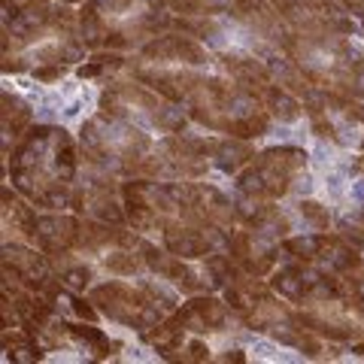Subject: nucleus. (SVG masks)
<instances>
[{
	"label": "nucleus",
	"instance_id": "nucleus-8",
	"mask_svg": "<svg viewBox=\"0 0 364 364\" xmlns=\"http://www.w3.org/2000/svg\"><path fill=\"white\" fill-rule=\"evenodd\" d=\"M136 55L152 64H186V67L215 64L210 49L198 37H191V33H161V37L146 43L143 49H136Z\"/></svg>",
	"mask_w": 364,
	"mask_h": 364
},
{
	"label": "nucleus",
	"instance_id": "nucleus-25",
	"mask_svg": "<svg viewBox=\"0 0 364 364\" xmlns=\"http://www.w3.org/2000/svg\"><path fill=\"white\" fill-rule=\"evenodd\" d=\"M140 286L146 289V294H149V298H152L158 306H161V310H176V298L161 286V282H155V279H140Z\"/></svg>",
	"mask_w": 364,
	"mask_h": 364
},
{
	"label": "nucleus",
	"instance_id": "nucleus-24",
	"mask_svg": "<svg viewBox=\"0 0 364 364\" xmlns=\"http://www.w3.org/2000/svg\"><path fill=\"white\" fill-rule=\"evenodd\" d=\"M52 0H4V21H13L18 16H25V13H33V9H43V6H49Z\"/></svg>",
	"mask_w": 364,
	"mask_h": 364
},
{
	"label": "nucleus",
	"instance_id": "nucleus-29",
	"mask_svg": "<svg viewBox=\"0 0 364 364\" xmlns=\"http://www.w3.org/2000/svg\"><path fill=\"white\" fill-rule=\"evenodd\" d=\"M340 4L346 6V13H349V16L355 13V16H361V18H364V0H340Z\"/></svg>",
	"mask_w": 364,
	"mask_h": 364
},
{
	"label": "nucleus",
	"instance_id": "nucleus-26",
	"mask_svg": "<svg viewBox=\"0 0 364 364\" xmlns=\"http://www.w3.org/2000/svg\"><path fill=\"white\" fill-rule=\"evenodd\" d=\"M67 304H70V313H73L76 318H82V322H95L97 313H100L97 306L91 304V298H79L76 291L67 294Z\"/></svg>",
	"mask_w": 364,
	"mask_h": 364
},
{
	"label": "nucleus",
	"instance_id": "nucleus-21",
	"mask_svg": "<svg viewBox=\"0 0 364 364\" xmlns=\"http://www.w3.org/2000/svg\"><path fill=\"white\" fill-rule=\"evenodd\" d=\"M234 0H167V6L182 16H222Z\"/></svg>",
	"mask_w": 364,
	"mask_h": 364
},
{
	"label": "nucleus",
	"instance_id": "nucleus-18",
	"mask_svg": "<svg viewBox=\"0 0 364 364\" xmlns=\"http://www.w3.org/2000/svg\"><path fill=\"white\" fill-rule=\"evenodd\" d=\"M67 328H70V337L79 340V343H85L91 352H95V358H109V355H116V352L122 349V343H116V340H109L100 328L95 325H85L82 318L79 322H67Z\"/></svg>",
	"mask_w": 364,
	"mask_h": 364
},
{
	"label": "nucleus",
	"instance_id": "nucleus-12",
	"mask_svg": "<svg viewBox=\"0 0 364 364\" xmlns=\"http://www.w3.org/2000/svg\"><path fill=\"white\" fill-rule=\"evenodd\" d=\"M79 222L76 215H64V213H49V215H40L37 219V240L33 246L43 249L46 255H61V252H70L76 249L79 240Z\"/></svg>",
	"mask_w": 364,
	"mask_h": 364
},
{
	"label": "nucleus",
	"instance_id": "nucleus-22",
	"mask_svg": "<svg viewBox=\"0 0 364 364\" xmlns=\"http://www.w3.org/2000/svg\"><path fill=\"white\" fill-rule=\"evenodd\" d=\"M298 213L313 231H328V228H331V210H328L325 203L304 198V200H298Z\"/></svg>",
	"mask_w": 364,
	"mask_h": 364
},
{
	"label": "nucleus",
	"instance_id": "nucleus-5",
	"mask_svg": "<svg viewBox=\"0 0 364 364\" xmlns=\"http://www.w3.org/2000/svg\"><path fill=\"white\" fill-rule=\"evenodd\" d=\"M100 112L134 124H146V128L161 134H182L191 122L188 112H182L179 104L158 95L155 88L136 82V79H131V82H122V79L109 82L100 91Z\"/></svg>",
	"mask_w": 364,
	"mask_h": 364
},
{
	"label": "nucleus",
	"instance_id": "nucleus-7",
	"mask_svg": "<svg viewBox=\"0 0 364 364\" xmlns=\"http://www.w3.org/2000/svg\"><path fill=\"white\" fill-rule=\"evenodd\" d=\"M91 304L97 306L104 316H109L112 322H119L124 328H134V331H152V328L164 318V310L158 306L149 294H146V289L140 286V282H100V286H95L88 291Z\"/></svg>",
	"mask_w": 364,
	"mask_h": 364
},
{
	"label": "nucleus",
	"instance_id": "nucleus-27",
	"mask_svg": "<svg viewBox=\"0 0 364 364\" xmlns=\"http://www.w3.org/2000/svg\"><path fill=\"white\" fill-rule=\"evenodd\" d=\"M173 361H210V346L203 340H188L173 355Z\"/></svg>",
	"mask_w": 364,
	"mask_h": 364
},
{
	"label": "nucleus",
	"instance_id": "nucleus-13",
	"mask_svg": "<svg viewBox=\"0 0 364 364\" xmlns=\"http://www.w3.org/2000/svg\"><path fill=\"white\" fill-rule=\"evenodd\" d=\"M0 198H4V240L13 231V240L16 243H33L37 240V210H33V203H25L16 191H9V186H4L0 191Z\"/></svg>",
	"mask_w": 364,
	"mask_h": 364
},
{
	"label": "nucleus",
	"instance_id": "nucleus-2",
	"mask_svg": "<svg viewBox=\"0 0 364 364\" xmlns=\"http://www.w3.org/2000/svg\"><path fill=\"white\" fill-rule=\"evenodd\" d=\"M85 49L79 16L67 4L4 21V73H25L40 64H76L85 58Z\"/></svg>",
	"mask_w": 364,
	"mask_h": 364
},
{
	"label": "nucleus",
	"instance_id": "nucleus-6",
	"mask_svg": "<svg viewBox=\"0 0 364 364\" xmlns=\"http://www.w3.org/2000/svg\"><path fill=\"white\" fill-rule=\"evenodd\" d=\"M306 170V152L298 146H270L255 152L240 173H237V195L246 203L279 200L298 186Z\"/></svg>",
	"mask_w": 364,
	"mask_h": 364
},
{
	"label": "nucleus",
	"instance_id": "nucleus-3",
	"mask_svg": "<svg viewBox=\"0 0 364 364\" xmlns=\"http://www.w3.org/2000/svg\"><path fill=\"white\" fill-rule=\"evenodd\" d=\"M167 0H82L79 31L91 52L143 49L173 28Z\"/></svg>",
	"mask_w": 364,
	"mask_h": 364
},
{
	"label": "nucleus",
	"instance_id": "nucleus-28",
	"mask_svg": "<svg viewBox=\"0 0 364 364\" xmlns=\"http://www.w3.org/2000/svg\"><path fill=\"white\" fill-rule=\"evenodd\" d=\"M64 73H67V64H40L31 70L37 82H55V79H64Z\"/></svg>",
	"mask_w": 364,
	"mask_h": 364
},
{
	"label": "nucleus",
	"instance_id": "nucleus-4",
	"mask_svg": "<svg viewBox=\"0 0 364 364\" xmlns=\"http://www.w3.org/2000/svg\"><path fill=\"white\" fill-rule=\"evenodd\" d=\"M152 136L140 124L107 116V112L85 119L82 128H79V158H82V164L112 176H136V167L152 152Z\"/></svg>",
	"mask_w": 364,
	"mask_h": 364
},
{
	"label": "nucleus",
	"instance_id": "nucleus-23",
	"mask_svg": "<svg viewBox=\"0 0 364 364\" xmlns=\"http://www.w3.org/2000/svg\"><path fill=\"white\" fill-rule=\"evenodd\" d=\"M337 237L361 252V249H364V222L358 225V222H352V219H343V222L337 225Z\"/></svg>",
	"mask_w": 364,
	"mask_h": 364
},
{
	"label": "nucleus",
	"instance_id": "nucleus-20",
	"mask_svg": "<svg viewBox=\"0 0 364 364\" xmlns=\"http://www.w3.org/2000/svg\"><path fill=\"white\" fill-rule=\"evenodd\" d=\"M279 9V16L291 13H325V16H340L346 13V6L340 0H270Z\"/></svg>",
	"mask_w": 364,
	"mask_h": 364
},
{
	"label": "nucleus",
	"instance_id": "nucleus-17",
	"mask_svg": "<svg viewBox=\"0 0 364 364\" xmlns=\"http://www.w3.org/2000/svg\"><path fill=\"white\" fill-rule=\"evenodd\" d=\"M0 104H4V136L6 140L13 136V143H16L33 124V109L18 95H9V91L0 95Z\"/></svg>",
	"mask_w": 364,
	"mask_h": 364
},
{
	"label": "nucleus",
	"instance_id": "nucleus-15",
	"mask_svg": "<svg viewBox=\"0 0 364 364\" xmlns=\"http://www.w3.org/2000/svg\"><path fill=\"white\" fill-rule=\"evenodd\" d=\"M52 273L64 282L67 291H85L91 286V279H95V270H91L85 264V258L76 255V249H70V252H61V255H52Z\"/></svg>",
	"mask_w": 364,
	"mask_h": 364
},
{
	"label": "nucleus",
	"instance_id": "nucleus-10",
	"mask_svg": "<svg viewBox=\"0 0 364 364\" xmlns=\"http://www.w3.org/2000/svg\"><path fill=\"white\" fill-rule=\"evenodd\" d=\"M173 316L191 334H215V331H225L228 322H231V316H237V313L225 304V298L200 294V298H191L188 304L176 306Z\"/></svg>",
	"mask_w": 364,
	"mask_h": 364
},
{
	"label": "nucleus",
	"instance_id": "nucleus-32",
	"mask_svg": "<svg viewBox=\"0 0 364 364\" xmlns=\"http://www.w3.org/2000/svg\"><path fill=\"white\" fill-rule=\"evenodd\" d=\"M61 4H79V0H61Z\"/></svg>",
	"mask_w": 364,
	"mask_h": 364
},
{
	"label": "nucleus",
	"instance_id": "nucleus-11",
	"mask_svg": "<svg viewBox=\"0 0 364 364\" xmlns=\"http://www.w3.org/2000/svg\"><path fill=\"white\" fill-rule=\"evenodd\" d=\"M215 64L222 67L225 76H231L234 82H240L243 88L255 91L261 95L270 82H273V73H270V64H264L258 55H249V52H237V49H225V52H215L213 55Z\"/></svg>",
	"mask_w": 364,
	"mask_h": 364
},
{
	"label": "nucleus",
	"instance_id": "nucleus-31",
	"mask_svg": "<svg viewBox=\"0 0 364 364\" xmlns=\"http://www.w3.org/2000/svg\"><path fill=\"white\" fill-rule=\"evenodd\" d=\"M352 352H355V355H361V358H364V343H361V340H355V343H352Z\"/></svg>",
	"mask_w": 364,
	"mask_h": 364
},
{
	"label": "nucleus",
	"instance_id": "nucleus-19",
	"mask_svg": "<svg viewBox=\"0 0 364 364\" xmlns=\"http://www.w3.org/2000/svg\"><path fill=\"white\" fill-rule=\"evenodd\" d=\"M325 237H328V231H316V234H304V237H286L279 249L294 261H310L313 264V261L318 258V252H322V246H325Z\"/></svg>",
	"mask_w": 364,
	"mask_h": 364
},
{
	"label": "nucleus",
	"instance_id": "nucleus-1",
	"mask_svg": "<svg viewBox=\"0 0 364 364\" xmlns=\"http://www.w3.org/2000/svg\"><path fill=\"white\" fill-rule=\"evenodd\" d=\"M79 149L73 136L55 124H31L9 155V182L33 207L61 213L73 207L79 186Z\"/></svg>",
	"mask_w": 364,
	"mask_h": 364
},
{
	"label": "nucleus",
	"instance_id": "nucleus-14",
	"mask_svg": "<svg viewBox=\"0 0 364 364\" xmlns=\"http://www.w3.org/2000/svg\"><path fill=\"white\" fill-rule=\"evenodd\" d=\"M255 158V146L243 136H215V149L210 155V164L219 167L222 173H240V170Z\"/></svg>",
	"mask_w": 364,
	"mask_h": 364
},
{
	"label": "nucleus",
	"instance_id": "nucleus-16",
	"mask_svg": "<svg viewBox=\"0 0 364 364\" xmlns=\"http://www.w3.org/2000/svg\"><path fill=\"white\" fill-rule=\"evenodd\" d=\"M258 100H261V107L270 112V119H273V122H282V124L298 122L304 112H306L301 100L294 97L289 88H282L279 82H270V85L258 95Z\"/></svg>",
	"mask_w": 364,
	"mask_h": 364
},
{
	"label": "nucleus",
	"instance_id": "nucleus-9",
	"mask_svg": "<svg viewBox=\"0 0 364 364\" xmlns=\"http://www.w3.org/2000/svg\"><path fill=\"white\" fill-rule=\"evenodd\" d=\"M136 249H140V255L146 261V267H149L152 273H158L161 279L167 282H173V286L179 291H186V294H200V291H207V270H195L188 264V258H179L173 255L170 249H158L155 243L149 240H143L140 237V243H136Z\"/></svg>",
	"mask_w": 364,
	"mask_h": 364
},
{
	"label": "nucleus",
	"instance_id": "nucleus-30",
	"mask_svg": "<svg viewBox=\"0 0 364 364\" xmlns=\"http://www.w3.org/2000/svg\"><path fill=\"white\" fill-rule=\"evenodd\" d=\"M219 361H246V355L240 349H228L225 355H219Z\"/></svg>",
	"mask_w": 364,
	"mask_h": 364
}]
</instances>
